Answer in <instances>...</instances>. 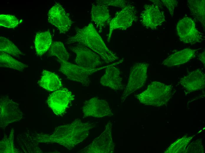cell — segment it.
<instances>
[{"label":"cell","instance_id":"obj_21","mask_svg":"<svg viewBox=\"0 0 205 153\" xmlns=\"http://www.w3.org/2000/svg\"><path fill=\"white\" fill-rule=\"evenodd\" d=\"M188 5L191 14L205 27V0H188Z\"/></svg>","mask_w":205,"mask_h":153},{"label":"cell","instance_id":"obj_13","mask_svg":"<svg viewBox=\"0 0 205 153\" xmlns=\"http://www.w3.org/2000/svg\"><path fill=\"white\" fill-rule=\"evenodd\" d=\"M82 111L84 117H111L114 114L108 102L97 97H93L85 102Z\"/></svg>","mask_w":205,"mask_h":153},{"label":"cell","instance_id":"obj_25","mask_svg":"<svg viewBox=\"0 0 205 153\" xmlns=\"http://www.w3.org/2000/svg\"><path fill=\"white\" fill-rule=\"evenodd\" d=\"M0 50L16 57H19L23 55V53L16 45L7 38L0 37Z\"/></svg>","mask_w":205,"mask_h":153},{"label":"cell","instance_id":"obj_15","mask_svg":"<svg viewBox=\"0 0 205 153\" xmlns=\"http://www.w3.org/2000/svg\"><path fill=\"white\" fill-rule=\"evenodd\" d=\"M123 61L122 59L111 64L106 68L105 72L100 80V83L104 86L114 90L125 89V85L122 82L120 70L115 66Z\"/></svg>","mask_w":205,"mask_h":153},{"label":"cell","instance_id":"obj_7","mask_svg":"<svg viewBox=\"0 0 205 153\" xmlns=\"http://www.w3.org/2000/svg\"><path fill=\"white\" fill-rule=\"evenodd\" d=\"M69 48L75 54V63L80 66L94 69L100 67L102 64L100 56L85 46L77 44Z\"/></svg>","mask_w":205,"mask_h":153},{"label":"cell","instance_id":"obj_23","mask_svg":"<svg viewBox=\"0 0 205 153\" xmlns=\"http://www.w3.org/2000/svg\"><path fill=\"white\" fill-rule=\"evenodd\" d=\"M194 136L184 135L178 139L168 147L164 153H185L186 147Z\"/></svg>","mask_w":205,"mask_h":153},{"label":"cell","instance_id":"obj_32","mask_svg":"<svg viewBox=\"0 0 205 153\" xmlns=\"http://www.w3.org/2000/svg\"><path fill=\"white\" fill-rule=\"evenodd\" d=\"M150 1L153 3L154 4L158 6L160 8H161L163 4L159 0H150Z\"/></svg>","mask_w":205,"mask_h":153},{"label":"cell","instance_id":"obj_4","mask_svg":"<svg viewBox=\"0 0 205 153\" xmlns=\"http://www.w3.org/2000/svg\"><path fill=\"white\" fill-rule=\"evenodd\" d=\"M57 60L61 64L60 71L68 79L79 82L86 87L88 86L90 83V75L98 70L106 68L109 65L90 69L72 64L67 61Z\"/></svg>","mask_w":205,"mask_h":153},{"label":"cell","instance_id":"obj_24","mask_svg":"<svg viewBox=\"0 0 205 153\" xmlns=\"http://www.w3.org/2000/svg\"><path fill=\"white\" fill-rule=\"evenodd\" d=\"M48 54L51 56H56L60 60L68 61L69 57V54L63 43L59 41L52 43Z\"/></svg>","mask_w":205,"mask_h":153},{"label":"cell","instance_id":"obj_1","mask_svg":"<svg viewBox=\"0 0 205 153\" xmlns=\"http://www.w3.org/2000/svg\"><path fill=\"white\" fill-rule=\"evenodd\" d=\"M95 125L91 122H84L77 119L69 124L57 127L51 134H37L32 138L38 143H56L71 150L88 137Z\"/></svg>","mask_w":205,"mask_h":153},{"label":"cell","instance_id":"obj_29","mask_svg":"<svg viewBox=\"0 0 205 153\" xmlns=\"http://www.w3.org/2000/svg\"><path fill=\"white\" fill-rule=\"evenodd\" d=\"M97 4L105 6H112L119 7L123 8L128 5L127 1L123 0H97Z\"/></svg>","mask_w":205,"mask_h":153},{"label":"cell","instance_id":"obj_30","mask_svg":"<svg viewBox=\"0 0 205 153\" xmlns=\"http://www.w3.org/2000/svg\"><path fill=\"white\" fill-rule=\"evenodd\" d=\"M163 4L167 8L171 15L173 16L174 9L177 5L178 1L176 0H162Z\"/></svg>","mask_w":205,"mask_h":153},{"label":"cell","instance_id":"obj_26","mask_svg":"<svg viewBox=\"0 0 205 153\" xmlns=\"http://www.w3.org/2000/svg\"><path fill=\"white\" fill-rule=\"evenodd\" d=\"M14 130H11L8 137L4 136L0 142L1 153H19V152L15 147L14 144Z\"/></svg>","mask_w":205,"mask_h":153},{"label":"cell","instance_id":"obj_28","mask_svg":"<svg viewBox=\"0 0 205 153\" xmlns=\"http://www.w3.org/2000/svg\"><path fill=\"white\" fill-rule=\"evenodd\" d=\"M204 147L202 141L199 139L196 140L191 143L186 149L185 153H204Z\"/></svg>","mask_w":205,"mask_h":153},{"label":"cell","instance_id":"obj_17","mask_svg":"<svg viewBox=\"0 0 205 153\" xmlns=\"http://www.w3.org/2000/svg\"><path fill=\"white\" fill-rule=\"evenodd\" d=\"M197 50L187 48L176 52L168 57L162 64L171 67L186 63L195 56Z\"/></svg>","mask_w":205,"mask_h":153},{"label":"cell","instance_id":"obj_22","mask_svg":"<svg viewBox=\"0 0 205 153\" xmlns=\"http://www.w3.org/2000/svg\"><path fill=\"white\" fill-rule=\"evenodd\" d=\"M0 66L1 67L12 68L22 71L27 65L14 59L11 56L5 53H0Z\"/></svg>","mask_w":205,"mask_h":153},{"label":"cell","instance_id":"obj_5","mask_svg":"<svg viewBox=\"0 0 205 153\" xmlns=\"http://www.w3.org/2000/svg\"><path fill=\"white\" fill-rule=\"evenodd\" d=\"M149 64L146 62L135 64L130 69L127 85L121 97L123 103L127 97L145 84L147 77V71Z\"/></svg>","mask_w":205,"mask_h":153},{"label":"cell","instance_id":"obj_18","mask_svg":"<svg viewBox=\"0 0 205 153\" xmlns=\"http://www.w3.org/2000/svg\"><path fill=\"white\" fill-rule=\"evenodd\" d=\"M91 14L92 21L100 30L110 22V16L107 6L97 4H93Z\"/></svg>","mask_w":205,"mask_h":153},{"label":"cell","instance_id":"obj_11","mask_svg":"<svg viewBox=\"0 0 205 153\" xmlns=\"http://www.w3.org/2000/svg\"><path fill=\"white\" fill-rule=\"evenodd\" d=\"M136 10L134 6L128 5L122 8L110 23L108 41L109 42L113 31L117 29L125 30L130 26L136 18Z\"/></svg>","mask_w":205,"mask_h":153},{"label":"cell","instance_id":"obj_31","mask_svg":"<svg viewBox=\"0 0 205 153\" xmlns=\"http://www.w3.org/2000/svg\"><path fill=\"white\" fill-rule=\"evenodd\" d=\"M205 52L204 51L202 53H200L198 55L199 59L203 63L204 66L205 65Z\"/></svg>","mask_w":205,"mask_h":153},{"label":"cell","instance_id":"obj_9","mask_svg":"<svg viewBox=\"0 0 205 153\" xmlns=\"http://www.w3.org/2000/svg\"><path fill=\"white\" fill-rule=\"evenodd\" d=\"M176 28L179 39L185 43L192 45L203 40L201 33L196 28L194 21L190 18L185 17L180 20Z\"/></svg>","mask_w":205,"mask_h":153},{"label":"cell","instance_id":"obj_3","mask_svg":"<svg viewBox=\"0 0 205 153\" xmlns=\"http://www.w3.org/2000/svg\"><path fill=\"white\" fill-rule=\"evenodd\" d=\"M172 87L160 82H153L147 89L136 96L145 105L159 107L166 105L172 96Z\"/></svg>","mask_w":205,"mask_h":153},{"label":"cell","instance_id":"obj_8","mask_svg":"<svg viewBox=\"0 0 205 153\" xmlns=\"http://www.w3.org/2000/svg\"><path fill=\"white\" fill-rule=\"evenodd\" d=\"M0 127L4 129L10 124L19 121L23 117V114L19 105L6 97L0 99Z\"/></svg>","mask_w":205,"mask_h":153},{"label":"cell","instance_id":"obj_12","mask_svg":"<svg viewBox=\"0 0 205 153\" xmlns=\"http://www.w3.org/2000/svg\"><path fill=\"white\" fill-rule=\"evenodd\" d=\"M47 16L49 22L57 28L60 33L68 31L72 22L69 14L60 4H54L49 10Z\"/></svg>","mask_w":205,"mask_h":153},{"label":"cell","instance_id":"obj_14","mask_svg":"<svg viewBox=\"0 0 205 153\" xmlns=\"http://www.w3.org/2000/svg\"><path fill=\"white\" fill-rule=\"evenodd\" d=\"M140 17L143 25L147 28L156 29L165 20L164 12L158 6L154 4H145Z\"/></svg>","mask_w":205,"mask_h":153},{"label":"cell","instance_id":"obj_10","mask_svg":"<svg viewBox=\"0 0 205 153\" xmlns=\"http://www.w3.org/2000/svg\"><path fill=\"white\" fill-rule=\"evenodd\" d=\"M74 99V96L70 91L66 88H62L51 94L48 97L47 102L55 114L62 115Z\"/></svg>","mask_w":205,"mask_h":153},{"label":"cell","instance_id":"obj_2","mask_svg":"<svg viewBox=\"0 0 205 153\" xmlns=\"http://www.w3.org/2000/svg\"><path fill=\"white\" fill-rule=\"evenodd\" d=\"M75 34L67 40V44L77 43L89 47L98 54L106 63L118 60L119 58L107 47L91 23L82 28H77Z\"/></svg>","mask_w":205,"mask_h":153},{"label":"cell","instance_id":"obj_20","mask_svg":"<svg viewBox=\"0 0 205 153\" xmlns=\"http://www.w3.org/2000/svg\"><path fill=\"white\" fill-rule=\"evenodd\" d=\"M50 33L47 31L36 34L34 44L36 51L38 56H42L49 49L52 44Z\"/></svg>","mask_w":205,"mask_h":153},{"label":"cell","instance_id":"obj_16","mask_svg":"<svg viewBox=\"0 0 205 153\" xmlns=\"http://www.w3.org/2000/svg\"><path fill=\"white\" fill-rule=\"evenodd\" d=\"M179 82L188 93L200 90L205 87V74L201 70L197 69L181 78Z\"/></svg>","mask_w":205,"mask_h":153},{"label":"cell","instance_id":"obj_19","mask_svg":"<svg viewBox=\"0 0 205 153\" xmlns=\"http://www.w3.org/2000/svg\"><path fill=\"white\" fill-rule=\"evenodd\" d=\"M38 83L43 88L50 91L57 90L62 86L61 82L58 75L46 70L42 71Z\"/></svg>","mask_w":205,"mask_h":153},{"label":"cell","instance_id":"obj_27","mask_svg":"<svg viewBox=\"0 0 205 153\" xmlns=\"http://www.w3.org/2000/svg\"><path fill=\"white\" fill-rule=\"evenodd\" d=\"M20 20L14 16L9 14L0 15V26L9 29L14 28L19 24Z\"/></svg>","mask_w":205,"mask_h":153},{"label":"cell","instance_id":"obj_6","mask_svg":"<svg viewBox=\"0 0 205 153\" xmlns=\"http://www.w3.org/2000/svg\"><path fill=\"white\" fill-rule=\"evenodd\" d=\"M112 124L109 121L105 130L88 145L79 151L81 153H113L115 144L112 136Z\"/></svg>","mask_w":205,"mask_h":153}]
</instances>
